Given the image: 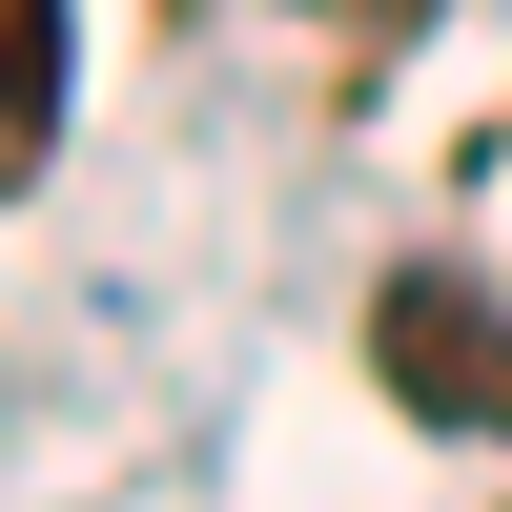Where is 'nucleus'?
I'll list each match as a JSON object with an SVG mask.
<instances>
[{"mask_svg":"<svg viewBox=\"0 0 512 512\" xmlns=\"http://www.w3.org/2000/svg\"><path fill=\"white\" fill-rule=\"evenodd\" d=\"M369 369H390V410L512 451V308H492L472 267H390V287H369Z\"/></svg>","mask_w":512,"mask_h":512,"instance_id":"f257e3e1","label":"nucleus"},{"mask_svg":"<svg viewBox=\"0 0 512 512\" xmlns=\"http://www.w3.org/2000/svg\"><path fill=\"white\" fill-rule=\"evenodd\" d=\"M62 82H82V21L62 0H0V205L62 164Z\"/></svg>","mask_w":512,"mask_h":512,"instance_id":"f03ea898","label":"nucleus"},{"mask_svg":"<svg viewBox=\"0 0 512 512\" xmlns=\"http://www.w3.org/2000/svg\"><path fill=\"white\" fill-rule=\"evenodd\" d=\"M308 21H328V41H369V62H390V41L431 21V0H308Z\"/></svg>","mask_w":512,"mask_h":512,"instance_id":"7ed1b4c3","label":"nucleus"}]
</instances>
